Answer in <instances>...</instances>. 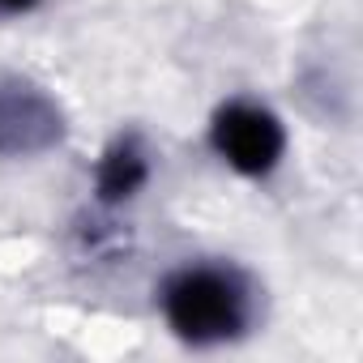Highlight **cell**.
<instances>
[{
	"instance_id": "obj_1",
	"label": "cell",
	"mask_w": 363,
	"mask_h": 363,
	"mask_svg": "<svg viewBox=\"0 0 363 363\" xmlns=\"http://www.w3.org/2000/svg\"><path fill=\"white\" fill-rule=\"evenodd\" d=\"M167 320L189 342H223L244 329L248 299L235 278L218 269H189L167 286Z\"/></svg>"
},
{
	"instance_id": "obj_2",
	"label": "cell",
	"mask_w": 363,
	"mask_h": 363,
	"mask_svg": "<svg viewBox=\"0 0 363 363\" xmlns=\"http://www.w3.org/2000/svg\"><path fill=\"white\" fill-rule=\"evenodd\" d=\"M214 145L218 154L244 171V175H265L274 171V162L282 158V124L248 103H231L218 111L214 120Z\"/></svg>"
},
{
	"instance_id": "obj_3",
	"label": "cell",
	"mask_w": 363,
	"mask_h": 363,
	"mask_svg": "<svg viewBox=\"0 0 363 363\" xmlns=\"http://www.w3.org/2000/svg\"><path fill=\"white\" fill-rule=\"evenodd\" d=\"M60 133L52 107L35 94H0V150H39Z\"/></svg>"
},
{
	"instance_id": "obj_4",
	"label": "cell",
	"mask_w": 363,
	"mask_h": 363,
	"mask_svg": "<svg viewBox=\"0 0 363 363\" xmlns=\"http://www.w3.org/2000/svg\"><path fill=\"white\" fill-rule=\"evenodd\" d=\"M141 179H145V158L133 145H116L99 167V193L107 201H120V197L141 189Z\"/></svg>"
},
{
	"instance_id": "obj_5",
	"label": "cell",
	"mask_w": 363,
	"mask_h": 363,
	"mask_svg": "<svg viewBox=\"0 0 363 363\" xmlns=\"http://www.w3.org/2000/svg\"><path fill=\"white\" fill-rule=\"evenodd\" d=\"M35 0H0V13H26Z\"/></svg>"
}]
</instances>
